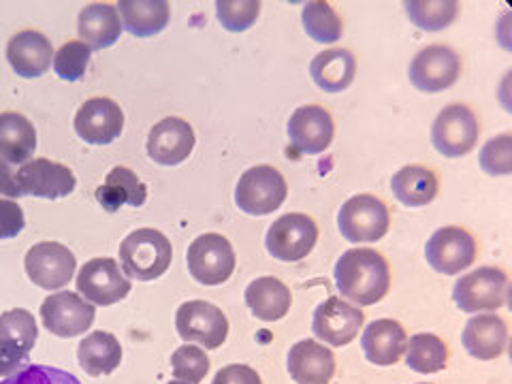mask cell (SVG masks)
Masks as SVG:
<instances>
[{
  "instance_id": "37",
  "label": "cell",
  "mask_w": 512,
  "mask_h": 384,
  "mask_svg": "<svg viewBox=\"0 0 512 384\" xmlns=\"http://www.w3.org/2000/svg\"><path fill=\"white\" fill-rule=\"evenodd\" d=\"M90 62V47L82 41L64 43L54 54V71L64 82H79L86 75Z\"/></svg>"
},
{
  "instance_id": "21",
  "label": "cell",
  "mask_w": 512,
  "mask_h": 384,
  "mask_svg": "<svg viewBox=\"0 0 512 384\" xmlns=\"http://www.w3.org/2000/svg\"><path fill=\"white\" fill-rule=\"evenodd\" d=\"M7 60L20 77L37 79L50 71L54 62V47L39 30H22L9 39Z\"/></svg>"
},
{
  "instance_id": "5",
  "label": "cell",
  "mask_w": 512,
  "mask_h": 384,
  "mask_svg": "<svg viewBox=\"0 0 512 384\" xmlns=\"http://www.w3.org/2000/svg\"><path fill=\"white\" fill-rule=\"evenodd\" d=\"M338 227L350 244H372L389 233V207L374 195L350 197L338 214Z\"/></svg>"
},
{
  "instance_id": "40",
  "label": "cell",
  "mask_w": 512,
  "mask_h": 384,
  "mask_svg": "<svg viewBox=\"0 0 512 384\" xmlns=\"http://www.w3.org/2000/svg\"><path fill=\"white\" fill-rule=\"evenodd\" d=\"M0 384H82L73 374L50 365H28L22 372L5 378Z\"/></svg>"
},
{
  "instance_id": "7",
  "label": "cell",
  "mask_w": 512,
  "mask_h": 384,
  "mask_svg": "<svg viewBox=\"0 0 512 384\" xmlns=\"http://www.w3.org/2000/svg\"><path fill=\"white\" fill-rule=\"evenodd\" d=\"M186 263L190 276L199 284L218 286L233 276L237 259L227 237L218 233H205L188 246Z\"/></svg>"
},
{
  "instance_id": "34",
  "label": "cell",
  "mask_w": 512,
  "mask_h": 384,
  "mask_svg": "<svg viewBox=\"0 0 512 384\" xmlns=\"http://www.w3.org/2000/svg\"><path fill=\"white\" fill-rule=\"evenodd\" d=\"M303 30L318 43H338L342 39V20L335 9L325 0H312L301 13Z\"/></svg>"
},
{
  "instance_id": "3",
  "label": "cell",
  "mask_w": 512,
  "mask_h": 384,
  "mask_svg": "<svg viewBox=\"0 0 512 384\" xmlns=\"http://www.w3.org/2000/svg\"><path fill=\"white\" fill-rule=\"evenodd\" d=\"M39 340L37 320L28 310L0 314V378H9L30 365V350Z\"/></svg>"
},
{
  "instance_id": "4",
  "label": "cell",
  "mask_w": 512,
  "mask_h": 384,
  "mask_svg": "<svg viewBox=\"0 0 512 384\" xmlns=\"http://www.w3.org/2000/svg\"><path fill=\"white\" fill-rule=\"evenodd\" d=\"M288 184L284 175L269 165L248 169L237 182L235 205L248 216L274 214L286 201Z\"/></svg>"
},
{
  "instance_id": "38",
  "label": "cell",
  "mask_w": 512,
  "mask_h": 384,
  "mask_svg": "<svg viewBox=\"0 0 512 384\" xmlns=\"http://www.w3.org/2000/svg\"><path fill=\"white\" fill-rule=\"evenodd\" d=\"M216 13L220 24L229 32L248 30L261 15L259 0H218Z\"/></svg>"
},
{
  "instance_id": "11",
  "label": "cell",
  "mask_w": 512,
  "mask_h": 384,
  "mask_svg": "<svg viewBox=\"0 0 512 384\" xmlns=\"http://www.w3.org/2000/svg\"><path fill=\"white\" fill-rule=\"evenodd\" d=\"M318 242V227L308 214H284L271 224L265 248L278 261L295 263L306 259Z\"/></svg>"
},
{
  "instance_id": "14",
  "label": "cell",
  "mask_w": 512,
  "mask_h": 384,
  "mask_svg": "<svg viewBox=\"0 0 512 384\" xmlns=\"http://www.w3.org/2000/svg\"><path fill=\"white\" fill-rule=\"evenodd\" d=\"M461 75V58L448 45H427L414 56L408 77L416 90L436 94L451 88Z\"/></svg>"
},
{
  "instance_id": "17",
  "label": "cell",
  "mask_w": 512,
  "mask_h": 384,
  "mask_svg": "<svg viewBox=\"0 0 512 384\" xmlns=\"http://www.w3.org/2000/svg\"><path fill=\"white\" fill-rule=\"evenodd\" d=\"M73 126L77 137L90 146H109L124 131V111L107 96H96L77 109Z\"/></svg>"
},
{
  "instance_id": "32",
  "label": "cell",
  "mask_w": 512,
  "mask_h": 384,
  "mask_svg": "<svg viewBox=\"0 0 512 384\" xmlns=\"http://www.w3.org/2000/svg\"><path fill=\"white\" fill-rule=\"evenodd\" d=\"M393 197L406 207H423L438 197V175L421 165L402 167L391 180Z\"/></svg>"
},
{
  "instance_id": "19",
  "label": "cell",
  "mask_w": 512,
  "mask_h": 384,
  "mask_svg": "<svg viewBox=\"0 0 512 384\" xmlns=\"http://www.w3.org/2000/svg\"><path fill=\"white\" fill-rule=\"evenodd\" d=\"M335 124L329 111L320 105H303L288 120V139L301 154H323L333 141Z\"/></svg>"
},
{
  "instance_id": "1",
  "label": "cell",
  "mask_w": 512,
  "mask_h": 384,
  "mask_svg": "<svg viewBox=\"0 0 512 384\" xmlns=\"http://www.w3.org/2000/svg\"><path fill=\"white\" fill-rule=\"evenodd\" d=\"M335 284L344 299H350L357 306H374L389 293L391 269L380 252L372 248H352L335 263Z\"/></svg>"
},
{
  "instance_id": "10",
  "label": "cell",
  "mask_w": 512,
  "mask_h": 384,
  "mask_svg": "<svg viewBox=\"0 0 512 384\" xmlns=\"http://www.w3.org/2000/svg\"><path fill=\"white\" fill-rule=\"evenodd\" d=\"M77 293L92 306H114L131 293V280L114 259L99 256L88 261L77 274Z\"/></svg>"
},
{
  "instance_id": "36",
  "label": "cell",
  "mask_w": 512,
  "mask_h": 384,
  "mask_svg": "<svg viewBox=\"0 0 512 384\" xmlns=\"http://www.w3.org/2000/svg\"><path fill=\"white\" fill-rule=\"evenodd\" d=\"M171 370L178 380L199 384L210 372V357L205 355L203 348L184 344L171 355Z\"/></svg>"
},
{
  "instance_id": "29",
  "label": "cell",
  "mask_w": 512,
  "mask_h": 384,
  "mask_svg": "<svg viewBox=\"0 0 512 384\" xmlns=\"http://www.w3.org/2000/svg\"><path fill=\"white\" fill-rule=\"evenodd\" d=\"M116 9L122 15V28L141 39L163 32L171 20L167 0H120Z\"/></svg>"
},
{
  "instance_id": "8",
  "label": "cell",
  "mask_w": 512,
  "mask_h": 384,
  "mask_svg": "<svg viewBox=\"0 0 512 384\" xmlns=\"http://www.w3.org/2000/svg\"><path fill=\"white\" fill-rule=\"evenodd\" d=\"M480 137V126L474 111L468 105L453 103L444 107L431 124V143L446 158L470 154Z\"/></svg>"
},
{
  "instance_id": "20",
  "label": "cell",
  "mask_w": 512,
  "mask_h": 384,
  "mask_svg": "<svg viewBox=\"0 0 512 384\" xmlns=\"http://www.w3.org/2000/svg\"><path fill=\"white\" fill-rule=\"evenodd\" d=\"M195 131L192 126L182 118H165L148 135V156L156 165L175 167L184 163V160L195 150Z\"/></svg>"
},
{
  "instance_id": "15",
  "label": "cell",
  "mask_w": 512,
  "mask_h": 384,
  "mask_svg": "<svg viewBox=\"0 0 512 384\" xmlns=\"http://www.w3.org/2000/svg\"><path fill=\"white\" fill-rule=\"evenodd\" d=\"M478 254L476 239L461 227H442L429 237L425 259L431 269L444 276H457L474 265Z\"/></svg>"
},
{
  "instance_id": "42",
  "label": "cell",
  "mask_w": 512,
  "mask_h": 384,
  "mask_svg": "<svg viewBox=\"0 0 512 384\" xmlns=\"http://www.w3.org/2000/svg\"><path fill=\"white\" fill-rule=\"evenodd\" d=\"M212 384H263L261 376L244 363H231L214 376Z\"/></svg>"
},
{
  "instance_id": "26",
  "label": "cell",
  "mask_w": 512,
  "mask_h": 384,
  "mask_svg": "<svg viewBox=\"0 0 512 384\" xmlns=\"http://www.w3.org/2000/svg\"><path fill=\"white\" fill-rule=\"evenodd\" d=\"M37 150V131L32 122L18 111L0 114V160L22 167Z\"/></svg>"
},
{
  "instance_id": "28",
  "label": "cell",
  "mask_w": 512,
  "mask_h": 384,
  "mask_svg": "<svg viewBox=\"0 0 512 384\" xmlns=\"http://www.w3.org/2000/svg\"><path fill=\"white\" fill-rule=\"evenodd\" d=\"M96 201L109 214H116L124 205L141 207L148 201V186L128 167H114L107 173L103 186L96 188Z\"/></svg>"
},
{
  "instance_id": "12",
  "label": "cell",
  "mask_w": 512,
  "mask_h": 384,
  "mask_svg": "<svg viewBox=\"0 0 512 384\" xmlns=\"http://www.w3.org/2000/svg\"><path fill=\"white\" fill-rule=\"evenodd\" d=\"M15 186L18 197H41V199H62L69 197L77 186L75 173L50 158L28 160L26 165L15 167Z\"/></svg>"
},
{
  "instance_id": "23",
  "label": "cell",
  "mask_w": 512,
  "mask_h": 384,
  "mask_svg": "<svg viewBox=\"0 0 512 384\" xmlns=\"http://www.w3.org/2000/svg\"><path fill=\"white\" fill-rule=\"evenodd\" d=\"M286 363L297 384H329L335 376L333 352L316 340H301L291 346Z\"/></svg>"
},
{
  "instance_id": "18",
  "label": "cell",
  "mask_w": 512,
  "mask_h": 384,
  "mask_svg": "<svg viewBox=\"0 0 512 384\" xmlns=\"http://www.w3.org/2000/svg\"><path fill=\"white\" fill-rule=\"evenodd\" d=\"M363 323L365 314L361 312V308L352 306V303L340 297H329L314 312L312 333L325 344L340 348L357 338Z\"/></svg>"
},
{
  "instance_id": "31",
  "label": "cell",
  "mask_w": 512,
  "mask_h": 384,
  "mask_svg": "<svg viewBox=\"0 0 512 384\" xmlns=\"http://www.w3.org/2000/svg\"><path fill=\"white\" fill-rule=\"evenodd\" d=\"M310 75L320 90L338 94L355 82L357 60L352 52L333 47V50H325L314 56L310 64Z\"/></svg>"
},
{
  "instance_id": "27",
  "label": "cell",
  "mask_w": 512,
  "mask_h": 384,
  "mask_svg": "<svg viewBox=\"0 0 512 384\" xmlns=\"http://www.w3.org/2000/svg\"><path fill=\"white\" fill-rule=\"evenodd\" d=\"M246 303L250 312L263 323H276L293 306L291 288L274 276L256 278L246 288Z\"/></svg>"
},
{
  "instance_id": "16",
  "label": "cell",
  "mask_w": 512,
  "mask_h": 384,
  "mask_svg": "<svg viewBox=\"0 0 512 384\" xmlns=\"http://www.w3.org/2000/svg\"><path fill=\"white\" fill-rule=\"evenodd\" d=\"M24 267L28 278L39 288L58 291L73 280L77 259L67 246L58 242H41L26 252Z\"/></svg>"
},
{
  "instance_id": "43",
  "label": "cell",
  "mask_w": 512,
  "mask_h": 384,
  "mask_svg": "<svg viewBox=\"0 0 512 384\" xmlns=\"http://www.w3.org/2000/svg\"><path fill=\"white\" fill-rule=\"evenodd\" d=\"M0 197L18 199V186H15V167L0 160Z\"/></svg>"
},
{
  "instance_id": "39",
  "label": "cell",
  "mask_w": 512,
  "mask_h": 384,
  "mask_svg": "<svg viewBox=\"0 0 512 384\" xmlns=\"http://www.w3.org/2000/svg\"><path fill=\"white\" fill-rule=\"evenodd\" d=\"M480 169L489 175H510L512 173V135L504 133L489 139L480 150Z\"/></svg>"
},
{
  "instance_id": "33",
  "label": "cell",
  "mask_w": 512,
  "mask_h": 384,
  "mask_svg": "<svg viewBox=\"0 0 512 384\" xmlns=\"http://www.w3.org/2000/svg\"><path fill=\"white\" fill-rule=\"evenodd\" d=\"M406 365L416 374H438L448 363V346L434 333H416L406 346Z\"/></svg>"
},
{
  "instance_id": "24",
  "label": "cell",
  "mask_w": 512,
  "mask_h": 384,
  "mask_svg": "<svg viewBox=\"0 0 512 384\" xmlns=\"http://www.w3.org/2000/svg\"><path fill=\"white\" fill-rule=\"evenodd\" d=\"M463 348L478 361H493L504 355L508 344V327L502 316H472L461 335Z\"/></svg>"
},
{
  "instance_id": "44",
  "label": "cell",
  "mask_w": 512,
  "mask_h": 384,
  "mask_svg": "<svg viewBox=\"0 0 512 384\" xmlns=\"http://www.w3.org/2000/svg\"><path fill=\"white\" fill-rule=\"evenodd\" d=\"M169 384H190V382H182V380H173V382H169Z\"/></svg>"
},
{
  "instance_id": "13",
  "label": "cell",
  "mask_w": 512,
  "mask_h": 384,
  "mask_svg": "<svg viewBox=\"0 0 512 384\" xmlns=\"http://www.w3.org/2000/svg\"><path fill=\"white\" fill-rule=\"evenodd\" d=\"M41 320L43 327L54 333L56 338H77L86 333L96 318V310L79 293L60 291L47 297L41 303Z\"/></svg>"
},
{
  "instance_id": "9",
  "label": "cell",
  "mask_w": 512,
  "mask_h": 384,
  "mask_svg": "<svg viewBox=\"0 0 512 384\" xmlns=\"http://www.w3.org/2000/svg\"><path fill=\"white\" fill-rule=\"evenodd\" d=\"M175 329L180 338L197 342L207 350L220 348L229 338V320L224 312L210 301H186L175 314Z\"/></svg>"
},
{
  "instance_id": "6",
  "label": "cell",
  "mask_w": 512,
  "mask_h": 384,
  "mask_svg": "<svg viewBox=\"0 0 512 384\" xmlns=\"http://www.w3.org/2000/svg\"><path fill=\"white\" fill-rule=\"evenodd\" d=\"M453 299L457 308L466 314L493 312L506 306L508 301V276L500 267H478L472 274L463 276L455 288Z\"/></svg>"
},
{
  "instance_id": "22",
  "label": "cell",
  "mask_w": 512,
  "mask_h": 384,
  "mask_svg": "<svg viewBox=\"0 0 512 384\" xmlns=\"http://www.w3.org/2000/svg\"><path fill=\"white\" fill-rule=\"evenodd\" d=\"M406 346H408L406 329L393 318L374 320V323L365 327L363 338H361L365 359L378 367L395 365L404 357Z\"/></svg>"
},
{
  "instance_id": "2",
  "label": "cell",
  "mask_w": 512,
  "mask_h": 384,
  "mask_svg": "<svg viewBox=\"0 0 512 384\" xmlns=\"http://www.w3.org/2000/svg\"><path fill=\"white\" fill-rule=\"evenodd\" d=\"M118 250L122 271L137 282H152L165 276L173 259L169 237L156 229H137L128 233Z\"/></svg>"
},
{
  "instance_id": "25",
  "label": "cell",
  "mask_w": 512,
  "mask_h": 384,
  "mask_svg": "<svg viewBox=\"0 0 512 384\" xmlns=\"http://www.w3.org/2000/svg\"><path fill=\"white\" fill-rule=\"evenodd\" d=\"M122 30L124 28L116 5L92 3L79 11L77 32L82 43L90 47V52L107 50V47L118 43Z\"/></svg>"
},
{
  "instance_id": "41",
  "label": "cell",
  "mask_w": 512,
  "mask_h": 384,
  "mask_svg": "<svg viewBox=\"0 0 512 384\" xmlns=\"http://www.w3.org/2000/svg\"><path fill=\"white\" fill-rule=\"evenodd\" d=\"M26 227L24 210L18 201L0 199V239L18 237Z\"/></svg>"
},
{
  "instance_id": "35",
  "label": "cell",
  "mask_w": 512,
  "mask_h": 384,
  "mask_svg": "<svg viewBox=\"0 0 512 384\" xmlns=\"http://www.w3.org/2000/svg\"><path fill=\"white\" fill-rule=\"evenodd\" d=\"M406 13L416 28L436 32L457 20L459 3L457 0H410L406 3Z\"/></svg>"
},
{
  "instance_id": "30",
  "label": "cell",
  "mask_w": 512,
  "mask_h": 384,
  "mask_svg": "<svg viewBox=\"0 0 512 384\" xmlns=\"http://www.w3.org/2000/svg\"><path fill=\"white\" fill-rule=\"evenodd\" d=\"M77 361L82 365V370L92 378L109 376L122 363V346L114 333L94 331L79 342Z\"/></svg>"
}]
</instances>
